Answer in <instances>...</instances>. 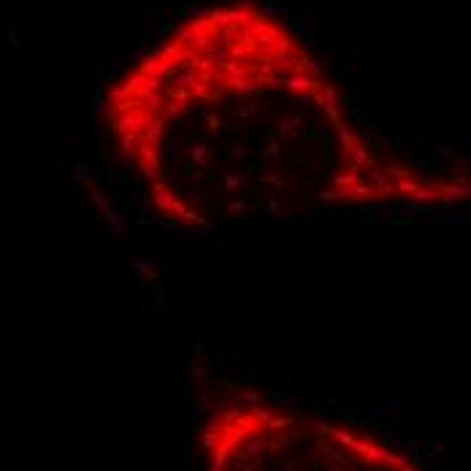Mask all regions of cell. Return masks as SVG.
Wrapping results in <instances>:
<instances>
[{"mask_svg": "<svg viewBox=\"0 0 471 471\" xmlns=\"http://www.w3.org/2000/svg\"><path fill=\"white\" fill-rule=\"evenodd\" d=\"M198 471H428L379 430L263 395H228L198 428Z\"/></svg>", "mask_w": 471, "mask_h": 471, "instance_id": "2", "label": "cell"}, {"mask_svg": "<svg viewBox=\"0 0 471 471\" xmlns=\"http://www.w3.org/2000/svg\"><path fill=\"white\" fill-rule=\"evenodd\" d=\"M108 128L149 206L182 228L471 198L366 141L314 57L249 5L206 11L143 54L108 97Z\"/></svg>", "mask_w": 471, "mask_h": 471, "instance_id": "1", "label": "cell"}]
</instances>
